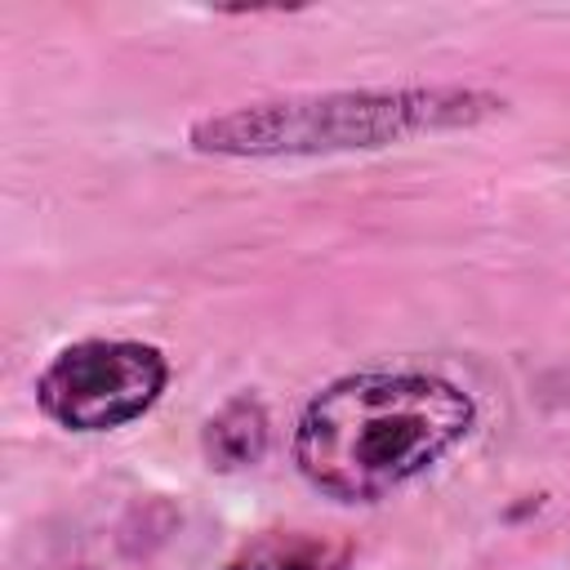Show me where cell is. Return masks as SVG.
<instances>
[{"instance_id":"1","label":"cell","mask_w":570,"mask_h":570,"mask_svg":"<svg viewBox=\"0 0 570 570\" xmlns=\"http://www.w3.org/2000/svg\"><path fill=\"white\" fill-rule=\"evenodd\" d=\"M472 428L476 401L454 379L432 370H356L307 396L289 459L316 494L379 503L450 459Z\"/></svg>"},{"instance_id":"2","label":"cell","mask_w":570,"mask_h":570,"mask_svg":"<svg viewBox=\"0 0 570 570\" xmlns=\"http://www.w3.org/2000/svg\"><path fill=\"white\" fill-rule=\"evenodd\" d=\"M508 98L476 85H383L236 102L187 125V147L218 160H307L383 151L428 134L476 129L503 116Z\"/></svg>"},{"instance_id":"3","label":"cell","mask_w":570,"mask_h":570,"mask_svg":"<svg viewBox=\"0 0 570 570\" xmlns=\"http://www.w3.org/2000/svg\"><path fill=\"white\" fill-rule=\"evenodd\" d=\"M169 356L142 338H76L36 374V410L62 432H116L169 387Z\"/></svg>"},{"instance_id":"4","label":"cell","mask_w":570,"mask_h":570,"mask_svg":"<svg viewBox=\"0 0 570 570\" xmlns=\"http://www.w3.org/2000/svg\"><path fill=\"white\" fill-rule=\"evenodd\" d=\"M356 543L321 530H263L245 539L218 570H347Z\"/></svg>"},{"instance_id":"5","label":"cell","mask_w":570,"mask_h":570,"mask_svg":"<svg viewBox=\"0 0 570 570\" xmlns=\"http://www.w3.org/2000/svg\"><path fill=\"white\" fill-rule=\"evenodd\" d=\"M267 445H272V419L254 392H236L200 428V454L214 472H245L263 463Z\"/></svg>"}]
</instances>
